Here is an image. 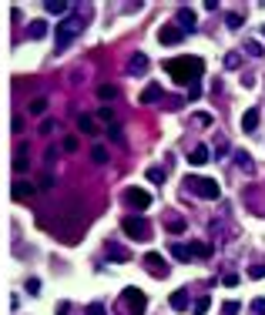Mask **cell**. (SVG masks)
Wrapping results in <instances>:
<instances>
[{
  "mask_svg": "<svg viewBox=\"0 0 265 315\" xmlns=\"http://www.w3.org/2000/svg\"><path fill=\"white\" fill-rule=\"evenodd\" d=\"M124 202H128L135 211H145L148 205H151V194H148L145 188H128V191H124Z\"/></svg>",
  "mask_w": 265,
  "mask_h": 315,
  "instance_id": "8992f818",
  "label": "cell"
},
{
  "mask_svg": "<svg viewBox=\"0 0 265 315\" xmlns=\"http://www.w3.org/2000/svg\"><path fill=\"white\" fill-rule=\"evenodd\" d=\"M245 50H249L252 57H262V54H265V47H262L258 41H249V44H245Z\"/></svg>",
  "mask_w": 265,
  "mask_h": 315,
  "instance_id": "f1b7e54d",
  "label": "cell"
},
{
  "mask_svg": "<svg viewBox=\"0 0 265 315\" xmlns=\"http://www.w3.org/2000/svg\"><path fill=\"white\" fill-rule=\"evenodd\" d=\"M145 67H148V57L145 54H135V57H131V64H128V71L131 74H141Z\"/></svg>",
  "mask_w": 265,
  "mask_h": 315,
  "instance_id": "ac0fdd59",
  "label": "cell"
},
{
  "mask_svg": "<svg viewBox=\"0 0 265 315\" xmlns=\"http://www.w3.org/2000/svg\"><path fill=\"white\" fill-rule=\"evenodd\" d=\"M192 121H195V124H198V128H208V124H211V118H208V114H195Z\"/></svg>",
  "mask_w": 265,
  "mask_h": 315,
  "instance_id": "d590c367",
  "label": "cell"
},
{
  "mask_svg": "<svg viewBox=\"0 0 265 315\" xmlns=\"http://www.w3.org/2000/svg\"><path fill=\"white\" fill-rule=\"evenodd\" d=\"M249 278H265V262H258V265H249Z\"/></svg>",
  "mask_w": 265,
  "mask_h": 315,
  "instance_id": "f546056e",
  "label": "cell"
},
{
  "mask_svg": "<svg viewBox=\"0 0 265 315\" xmlns=\"http://www.w3.org/2000/svg\"><path fill=\"white\" fill-rule=\"evenodd\" d=\"M171 255H175L178 262H192V251H188V245H171Z\"/></svg>",
  "mask_w": 265,
  "mask_h": 315,
  "instance_id": "603a6c76",
  "label": "cell"
},
{
  "mask_svg": "<svg viewBox=\"0 0 265 315\" xmlns=\"http://www.w3.org/2000/svg\"><path fill=\"white\" fill-rule=\"evenodd\" d=\"M77 148V137H64V151H74Z\"/></svg>",
  "mask_w": 265,
  "mask_h": 315,
  "instance_id": "ab89813d",
  "label": "cell"
},
{
  "mask_svg": "<svg viewBox=\"0 0 265 315\" xmlns=\"http://www.w3.org/2000/svg\"><path fill=\"white\" fill-rule=\"evenodd\" d=\"M208 305H211V299H208V295H201V299L192 302V312L195 315H205V312H208Z\"/></svg>",
  "mask_w": 265,
  "mask_h": 315,
  "instance_id": "44dd1931",
  "label": "cell"
},
{
  "mask_svg": "<svg viewBox=\"0 0 265 315\" xmlns=\"http://www.w3.org/2000/svg\"><path fill=\"white\" fill-rule=\"evenodd\" d=\"M175 20H178V27H181V31H195V27H198V20H195V10H178V17H175Z\"/></svg>",
  "mask_w": 265,
  "mask_h": 315,
  "instance_id": "9c48e42d",
  "label": "cell"
},
{
  "mask_svg": "<svg viewBox=\"0 0 265 315\" xmlns=\"http://www.w3.org/2000/svg\"><path fill=\"white\" fill-rule=\"evenodd\" d=\"M148 308V299L141 289H124L121 292V312L124 315H145Z\"/></svg>",
  "mask_w": 265,
  "mask_h": 315,
  "instance_id": "277c9868",
  "label": "cell"
},
{
  "mask_svg": "<svg viewBox=\"0 0 265 315\" xmlns=\"http://www.w3.org/2000/svg\"><path fill=\"white\" fill-rule=\"evenodd\" d=\"M181 37H185V31H181L178 24H165L158 31V41L161 44H181Z\"/></svg>",
  "mask_w": 265,
  "mask_h": 315,
  "instance_id": "ba28073f",
  "label": "cell"
},
{
  "mask_svg": "<svg viewBox=\"0 0 265 315\" xmlns=\"http://www.w3.org/2000/svg\"><path fill=\"white\" fill-rule=\"evenodd\" d=\"M188 161H192V164H205V161H208V148H205V145H195L192 154H188Z\"/></svg>",
  "mask_w": 265,
  "mask_h": 315,
  "instance_id": "2e32d148",
  "label": "cell"
},
{
  "mask_svg": "<svg viewBox=\"0 0 265 315\" xmlns=\"http://www.w3.org/2000/svg\"><path fill=\"white\" fill-rule=\"evenodd\" d=\"M44 111H47V101H44V97H37V101L31 104V114H44Z\"/></svg>",
  "mask_w": 265,
  "mask_h": 315,
  "instance_id": "1f68e13d",
  "label": "cell"
},
{
  "mask_svg": "<svg viewBox=\"0 0 265 315\" xmlns=\"http://www.w3.org/2000/svg\"><path fill=\"white\" fill-rule=\"evenodd\" d=\"M145 268L154 275V278H165V275H168V265H165V259H161L158 251H148L145 255Z\"/></svg>",
  "mask_w": 265,
  "mask_h": 315,
  "instance_id": "52a82bcc",
  "label": "cell"
},
{
  "mask_svg": "<svg viewBox=\"0 0 265 315\" xmlns=\"http://www.w3.org/2000/svg\"><path fill=\"white\" fill-rule=\"evenodd\" d=\"M84 14L81 10H74V14H67L61 24H57V31H54V41H57V50H64V47H71V41L77 37L81 31H84Z\"/></svg>",
  "mask_w": 265,
  "mask_h": 315,
  "instance_id": "7a4b0ae2",
  "label": "cell"
},
{
  "mask_svg": "<svg viewBox=\"0 0 265 315\" xmlns=\"http://www.w3.org/2000/svg\"><path fill=\"white\" fill-rule=\"evenodd\" d=\"M148 178H151V181H158V185H161V181H165V171H161V168H148Z\"/></svg>",
  "mask_w": 265,
  "mask_h": 315,
  "instance_id": "d6a6232c",
  "label": "cell"
},
{
  "mask_svg": "<svg viewBox=\"0 0 265 315\" xmlns=\"http://www.w3.org/2000/svg\"><path fill=\"white\" fill-rule=\"evenodd\" d=\"M121 228H124V235L135 238V242H148V238H151V225H148L141 215H128V218L121 221Z\"/></svg>",
  "mask_w": 265,
  "mask_h": 315,
  "instance_id": "5b68a950",
  "label": "cell"
},
{
  "mask_svg": "<svg viewBox=\"0 0 265 315\" xmlns=\"http://www.w3.org/2000/svg\"><path fill=\"white\" fill-rule=\"evenodd\" d=\"M252 315H265V299H255V302H252Z\"/></svg>",
  "mask_w": 265,
  "mask_h": 315,
  "instance_id": "74e56055",
  "label": "cell"
},
{
  "mask_svg": "<svg viewBox=\"0 0 265 315\" xmlns=\"http://www.w3.org/2000/svg\"><path fill=\"white\" fill-rule=\"evenodd\" d=\"M44 7H47V14H67V10H71V7L64 4V0H47Z\"/></svg>",
  "mask_w": 265,
  "mask_h": 315,
  "instance_id": "7402d4cb",
  "label": "cell"
},
{
  "mask_svg": "<svg viewBox=\"0 0 265 315\" xmlns=\"http://www.w3.org/2000/svg\"><path fill=\"white\" fill-rule=\"evenodd\" d=\"M185 191H192V194H198V198H208V202H215L218 194H222V188H218L211 178H201V175H188V178H185Z\"/></svg>",
  "mask_w": 265,
  "mask_h": 315,
  "instance_id": "3957f363",
  "label": "cell"
},
{
  "mask_svg": "<svg viewBox=\"0 0 265 315\" xmlns=\"http://www.w3.org/2000/svg\"><path fill=\"white\" fill-rule=\"evenodd\" d=\"M104 251H108V259H114V262H131V255H128L124 248H121L118 242H108V245H104Z\"/></svg>",
  "mask_w": 265,
  "mask_h": 315,
  "instance_id": "8fae6325",
  "label": "cell"
},
{
  "mask_svg": "<svg viewBox=\"0 0 265 315\" xmlns=\"http://www.w3.org/2000/svg\"><path fill=\"white\" fill-rule=\"evenodd\" d=\"M171 308H178V312H185V308H188V302H192V299H188V292L185 289H178V292H171Z\"/></svg>",
  "mask_w": 265,
  "mask_h": 315,
  "instance_id": "4fadbf2b",
  "label": "cell"
},
{
  "mask_svg": "<svg viewBox=\"0 0 265 315\" xmlns=\"http://www.w3.org/2000/svg\"><path fill=\"white\" fill-rule=\"evenodd\" d=\"M97 121H101V124H114L118 118H114V111H111V107H101V111H97Z\"/></svg>",
  "mask_w": 265,
  "mask_h": 315,
  "instance_id": "484cf974",
  "label": "cell"
},
{
  "mask_svg": "<svg viewBox=\"0 0 265 315\" xmlns=\"http://www.w3.org/2000/svg\"><path fill=\"white\" fill-rule=\"evenodd\" d=\"M225 67H238V54H228L225 57Z\"/></svg>",
  "mask_w": 265,
  "mask_h": 315,
  "instance_id": "60d3db41",
  "label": "cell"
},
{
  "mask_svg": "<svg viewBox=\"0 0 265 315\" xmlns=\"http://www.w3.org/2000/svg\"><path fill=\"white\" fill-rule=\"evenodd\" d=\"M258 118H262V114H258V107H249V111L242 114V131H255V128H258Z\"/></svg>",
  "mask_w": 265,
  "mask_h": 315,
  "instance_id": "30bf717a",
  "label": "cell"
},
{
  "mask_svg": "<svg viewBox=\"0 0 265 315\" xmlns=\"http://www.w3.org/2000/svg\"><path fill=\"white\" fill-rule=\"evenodd\" d=\"M215 151H218V154H215V158H222V154H225V151H228V141H225V137H218V141H215Z\"/></svg>",
  "mask_w": 265,
  "mask_h": 315,
  "instance_id": "8d00e7d4",
  "label": "cell"
},
{
  "mask_svg": "<svg viewBox=\"0 0 265 315\" xmlns=\"http://www.w3.org/2000/svg\"><path fill=\"white\" fill-rule=\"evenodd\" d=\"M165 71L175 77V84L195 88V84H198V77L205 74V64H201L198 57H171V61H165Z\"/></svg>",
  "mask_w": 265,
  "mask_h": 315,
  "instance_id": "6da1fadb",
  "label": "cell"
},
{
  "mask_svg": "<svg viewBox=\"0 0 265 315\" xmlns=\"http://www.w3.org/2000/svg\"><path fill=\"white\" fill-rule=\"evenodd\" d=\"M165 225H168V232H181V228H185V221L175 218V215H168V218H165Z\"/></svg>",
  "mask_w": 265,
  "mask_h": 315,
  "instance_id": "83f0119b",
  "label": "cell"
},
{
  "mask_svg": "<svg viewBox=\"0 0 265 315\" xmlns=\"http://www.w3.org/2000/svg\"><path fill=\"white\" fill-rule=\"evenodd\" d=\"M77 128H81V134H91V137L97 134V128H94V118H91V114H81V118H77Z\"/></svg>",
  "mask_w": 265,
  "mask_h": 315,
  "instance_id": "9a60e30c",
  "label": "cell"
},
{
  "mask_svg": "<svg viewBox=\"0 0 265 315\" xmlns=\"http://www.w3.org/2000/svg\"><path fill=\"white\" fill-rule=\"evenodd\" d=\"M27 295H40V282H37V278H27Z\"/></svg>",
  "mask_w": 265,
  "mask_h": 315,
  "instance_id": "836d02e7",
  "label": "cell"
},
{
  "mask_svg": "<svg viewBox=\"0 0 265 315\" xmlns=\"http://www.w3.org/2000/svg\"><path fill=\"white\" fill-rule=\"evenodd\" d=\"M238 312H242L238 302H225V305H222V315H238Z\"/></svg>",
  "mask_w": 265,
  "mask_h": 315,
  "instance_id": "4dcf8cb0",
  "label": "cell"
},
{
  "mask_svg": "<svg viewBox=\"0 0 265 315\" xmlns=\"http://www.w3.org/2000/svg\"><path fill=\"white\" fill-rule=\"evenodd\" d=\"M27 164H31V158H27V151H24V148H20V151L14 154V171H17V175H20V171H27Z\"/></svg>",
  "mask_w": 265,
  "mask_h": 315,
  "instance_id": "d6986e66",
  "label": "cell"
},
{
  "mask_svg": "<svg viewBox=\"0 0 265 315\" xmlns=\"http://www.w3.org/2000/svg\"><path fill=\"white\" fill-rule=\"evenodd\" d=\"M91 158H94L97 164H104V161H108V148H104V145H94V151H91Z\"/></svg>",
  "mask_w": 265,
  "mask_h": 315,
  "instance_id": "4316f807",
  "label": "cell"
},
{
  "mask_svg": "<svg viewBox=\"0 0 265 315\" xmlns=\"http://www.w3.org/2000/svg\"><path fill=\"white\" fill-rule=\"evenodd\" d=\"M88 315H104V305H101V302H94V305H88Z\"/></svg>",
  "mask_w": 265,
  "mask_h": 315,
  "instance_id": "f35d334b",
  "label": "cell"
},
{
  "mask_svg": "<svg viewBox=\"0 0 265 315\" xmlns=\"http://www.w3.org/2000/svg\"><path fill=\"white\" fill-rule=\"evenodd\" d=\"M44 34H47V20H31V24H27V37H31V41H40Z\"/></svg>",
  "mask_w": 265,
  "mask_h": 315,
  "instance_id": "7c38bea8",
  "label": "cell"
},
{
  "mask_svg": "<svg viewBox=\"0 0 265 315\" xmlns=\"http://www.w3.org/2000/svg\"><path fill=\"white\" fill-rule=\"evenodd\" d=\"M97 97H101V101H111V97H118V88H114V84H101V88H97Z\"/></svg>",
  "mask_w": 265,
  "mask_h": 315,
  "instance_id": "cb8c5ba5",
  "label": "cell"
},
{
  "mask_svg": "<svg viewBox=\"0 0 265 315\" xmlns=\"http://www.w3.org/2000/svg\"><path fill=\"white\" fill-rule=\"evenodd\" d=\"M235 161H238V168H242V171H249V175L255 171V161L249 158V151H238V154H235Z\"/></svg>",
  "mask_w": 265,
  "mask_h": 315,
  "instance_id": "e0dca14e",
  "label": "cell"
},
{
  "mask_svg": "<svg viewBox=\"0 0 265 315\" xmlns=\"http://www.w3.org/2000/svg\"><path fill=\"white\" fill-rule=\"evenodd\" d=\"M225 24L232 27V31H238V27H242V17H238V14H228V17H225Z\"/></svg>",
  "mask_w": 265,
  "mask_h": 315,
  "instance_id": "e575fe53",
  "label": "cell"
},
{
  "mask_svg": "<svg viewBox=\"0 0 265 315\" xmlns=\"http://www.w3.org/2000/svg\"><path fill=\"white\" fill-rule=\"evenodd\" d=\"M158 97H161V84H148V88L141 91V97H138V101H141V104H154Z\"/></svg>",
  "mask_w": 265,
  "mask_h": 315,
  "instance_id": "5bb4252c",
  "label": "cell"
},
{
  "mask_svg": "<svg viewBox=\"0 0 265 315\" xmlns=\"http://www.w3.org/2000/svg\"><path fill=\"white\" fill-rule=\"evenodd\" d=\"M27 194H34V185H24V181H17V185H14V198L20 202V198H27Z\"/></svg>",
  "mask_w": 265,
  "mask_h": 315,
  "instance_id": "d4e9b609",
  "label": "cell"
},
{
  "mask_svg": "<svg viewBox=\"0 0 265 315\" xmlns=\"http://www.w3.org/2000/svg\"><path fill=\"white\" fill-rule=\"evenodd\" d=\"M262 37H265V27H262Z\"/></svg>",
  "mask_w": 265,
  "mask_h": 315,
  "instance_id": "b9f144b4",
  "label": "cell"
},
{
  "mask_svg": "<svg viewBox=\"0 0 265 315\" xmlns=\"http://www.w3.org/2000/svg\"><path fill=\"white\" fill-rule=\"evenodd\" d=\"M188 251H192V255H198V259H208L211 255V248L205 242H188Z\"/></svg>",
  "mask_w": 265,
  "mask_h": 315,
  "instance_id": "ffe728a7",
  "label": "cell"
}]
</instances>
